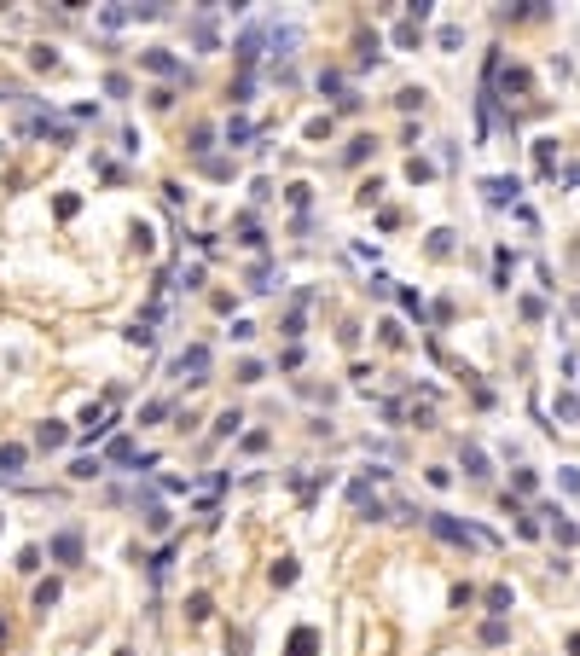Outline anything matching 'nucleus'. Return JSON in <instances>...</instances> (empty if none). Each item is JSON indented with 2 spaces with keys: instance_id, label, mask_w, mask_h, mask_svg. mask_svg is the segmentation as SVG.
<instances>
[{
  "instance_id": "nucleus-8",
  "label": "nucleus",
  "mask_w": 580,
  "mask_h": 656,
  "mask_svg": "<svg viewBox=\"0 0 580 656\" xmlns=\"http://www.w3.org/2000/svg\"><path fill=\"white\" fill-rule=\"evenodd\" d=\"M505 198H517V181H487V203H505Z\"/></svg>"
},
{
  "instance_id": "nucleus-13",
  "label": "nucleus",
  "mask_w": 580,
  "mask_h": 656,
  "mask_svg": "<svg viewBox=\"0 0 580 656\" xmlns=\"http://www.w3.org/2000/svg\"><path fill=\"white\" fill-rule=\"evenodd\" d=\"M70 476H81V483H87V476H99V459H76V465H70Z\"/></svg>"
},
{
  "instance_id": "nucleus-5",
  "label": "nucleus",
  "mask_w": 580,
  "mask_h": 656,
  "mask_svg": "<svg viewBox=\"0 0 580 656\" xmlns=\"http://www.w3.org/2000/svg\"><path fill=\"white\" fill-rule=\"evenodd\" d=\"M35 442H41V448H58V442H64V424H58V418H47V424L35 430Z\"/></svg>"
},
{
  "instance_id": "nucleus-17",
  "label": "nucleus",
  "mask_w": 580,
  "mask_h": 656,
  "mask_svg": "<svg viewBox=\"0 0 580 656\" xmlns=\"http://www.w3.org/2000/svg\"><path fill=\"white\" fill-rule=\"evenodd\" d=\"M569 650H574V656H580V633H574V639H569Z\"/></svg>"
},
{
  "instance_id": "nucleus-18",
  "label": "nucleus",
  "mask_w": 580,
  "mask_h": 656,
  "mask_svg": "<svg viewBox=\"0 0 580 656\" xmlns=\"http://www.w3.org/2000/svg\"><path fill=\"white\" fill-rule=\"evenodd\" d=\"M0 639H6V627H0Z\"/></svg>"
},
{
  "instance_id": "nucleus-10",
  "label": "nucleus",
  "mask_w": 580,
  "mask_h": 656,
  "mask_svg": "<svg viewBox=\"0 0 580 656\" xmlns=\"http://www.w3.org/2000/svg\"><path fill=\"white\" fill-rule=\"evenodd\" d=\"M290 581H296V563L279 557V563H273V587H290Z\"/></svg>"
},
{
  "instance_id": "nucleus-3",
  "label": "nucleus",
  "mask_w": 580,
  "mask_h": 656,
  "mask_svg": "<svg viewBox=\"0 0 580 656\" xmlns=\"http://www.w3.org/2000/svg\"><path fill=\"white\" fill-rule=\"evenodd\" d=\"M285 656H320V633H314V627H296V633H290V650H285Z\"/></svg>"
},
{
  "instance_id": "nucleus-1",
  "label": "nucleus",
  "mask_w": 580,
  "mask_h": 656,
  "mask_svg": "<svg viewBox=\"0 0 580 656\" xmlns=\"http://www.w3.org/2000/svg\"><path fill=\"white\" fill-rule=\"evenodd\" d=\"M424 517H429V529H435L441 540H453V546H487L482 529H470V523H453L447 511H424Z\"/></svg>"
},
{
  "instance_id": "nucleus-11",
  "label": "nucleus",
  "mask_w": 580,
  "mask_h": 656,
  "mask_svg": "<svg viewBox=\"0 0 580 656\" xmlns=\"http://www.w3.org/2000/svg\"><path fill=\"white\" fill-rule=\"evenodd\" d=\"M186 616H192V622L209 616V592H192V598H186Z\"/></svg>"
},
{
  "instance_id": "nucleus-6",
  "label": "nucleus",
  "mask_w": 580,
  "mask_h": 656,
  "mask_svg": "<svg viewBox=\"0 0 580 656\" xmlns=\"http://www.w3.org/2000/svg\"><path fill=\"white\" fill-rule=\"evenodd\" d=\"M140 64H146V70H163V76H174V70H180V64H174V59H168V53H163V47H157V53H146V59H140Z\"/></svg>"
},
{
  "instance_id": "nucleus-4",
  "label": "nucleus",
  "mask_w": 580,
  "mask_h": 656,
  "mask_svg": "<svg viewBox=\"0 0 580 656\" xmlns=\"http://www.w3.org/2000/svg\"><path fill=\"white\" fill-rule=\"evenodd\" d=\"M53 557H58V563H76V557H81V535H76V529H64V535L53 540Z\"/></svg>"
},
{
  "instance_id": "nucleus-16",
  "label": "nucleus",
  "mask_w": 580,
  "mask_h": 656,
  "mask_svg": "<svg viewBox=\"0 0 580 656\" xmlns=\"http://www.w3.org/2000/svg\"><path fill=\"white\" fill-rule=\"evenodd\" d=\"M464 465H470V476H487V459H482L476 448H464Z\"/></svg>"
},
{
  "instance_id": "nucleus-12",
  "label": "nucleus",
  "mask_w": 580,
  "mask_h": 656,
  "mask_svg": "<svg viewBox=\"0 0 580 656\" xmlns=\"http://www.w3.org/2000/svg\"><path fill=\"white\" fill-rule=\"evenodd\" d=\"M238 424H244V418H238V413H233V407H227V413H220V418H215V435H233V430H238Z\"/></svg>"
},
{
  "instance_id": "nucleus-9",
  "label": "nucleus",
  "mask_w": 580,
  "mask_h": 656,
  "mask_svg": "<svg viewBox=\"0 0 580 656\" xmlns=\"http://www.w3.org/2000/svg\"><path fill=\"white\" fill-rule=\"evenodd\" d=\"M47 604H58V581H41L35 587V610H47Z\"/></svg>"
},
{
  "instance_id": "nucleus-15",
  "label": "nucleus",
  "mask_w": 580,
  "mask_h": 656,
  "mask_svg": "<svg viewBox=\"0 0 580 656\" xmlns=\"http://www.w3.org/2000/svg\"><path fill=\"white\" fill-rule=\"evenodd\" d=\"M24 465V448H0V470H18Z\"/></svg>"
},
{
  "instance_id": "nucleus-7",
  "label": "nucleus",
  "mask_w": 580,
  "mask_h": 656,
  "mask_svg": "<svg viewBox=\"0 0 580 656\" xmlns=\"http://www.w3.org/2000/svg\"><path fill=\"white\" fill-rule=\"evenodd\" d=\"M487 610H494V616H505V610H511V587H487Z\"/></svg>"
},
{
  "instance_id": "nucleus-2",
  "label": "nucleus",
  "mask_w": 580,
  "mask_h": 656,
  "mask_svg": "<svg viewBox=\"0 0 580 656\" xmlns=\"http://www.w3.org/2000/svg\"><path fill=\"white\" fill-rule=\"evenodd\" d=\"M174 378H186V383H209V348H203V343L180 348V360H174Z\"/></svg>"
},
{
  "instance_id": "nucleus-14",
  "label": "nucleus",
  "mask_w": 580,
  "mask_h": 656,
  "mask_svg": "<svg viewBox=\"0 0 580 656\" xmlns=\"http://www.w3.org/2000/svg\"><path fill=\"white\" fill-rule=\"evenodd\" d=\"M482 645H505V622H487V627H482Z\"/></svg>"
}]
</instances>
